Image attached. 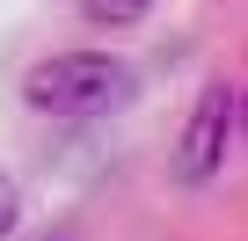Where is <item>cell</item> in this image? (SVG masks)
<instances>
[{
  "instance_id": "277c9868",
  "label": "cell",
  "mask_w": 248,
  "mask_h": 241,
  "mask_svg": "<svg viewBox=\"0 0 248 241\" xmlns=\"http://www.w3.org/2000/svg\"><path fill=\"white\" fill-rule=\"evenodd\" d=\"M15 219H22V183H15L8 168H0V241L15 234Z\"/></svg>"
},
{
  "instance_id": "6da1fadb",
  "label": "cell",
  "mask_w": 248,
  "mask_h": 241,
  "mask_svg": "<svg viewBox=\"0 0 248 241\" xmlns=\"http://www.w3.org/2000/svg\"><path fill=\"white\" fill-rule=\"evenodd\" d=\"M132 88H139V73L117 51H51L22 80L30 110H44V117H109L132 102Z\"/></svg>"
},
{
  "instance_id": "7a4b0ae2",
  "label": "cell",
  "mask_w": 248,
  "mask_h": 241,
  "mask_svg": "<svg viewBox=\"0 0 248 241\" xmlns=\"http://www.w3.org/2000/svg\"><path fill=\"white\" fill-rule=\"evenodd\" d=\"M233 102H241V95H233L226 80H204V88H197V110H190L175 154H168V176H175L183 190H204V183L219 176V161H226V132H233Z\"/></svg>"
},
{
  "instance_id": "5b68a950",
  "label": "cell",
  "mask_w": 248,
  "mask_h": 241,
  "mask_svg": "<svg viewBox=\"0 0 248 241\" xmlns=\"http://www.w3.org/2000/svg\"><path fill=\"white\" fill-rule=\"evenodd\" d=\"M233 110H241V117H248V88H241V102H233Z\"/></svg>"
},
{
  "instance_id": "3957f363",
  "label": "cell",
  "mask_w": 248,
  "mask_h": 241,
  "mask_svg": "<svg viewBox=\"0 0 248 241\" xmlns=\"http://www.w3.org/2000/svg\"><path fill=\"white\" fill-rule=\"evenodd\" d=\"M146 8L154 0H80V15L95 30H132V22H146Z\"/></svg>"
}]
</instances>
